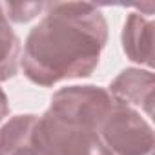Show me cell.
Returning <instances> with one entry per match:
<instances>
[{
    "instance_id": "6da1fadb",
    "label": "cell",
    "mask_w": 155,
    "mask_h": 155,
    "mask_svg": "<svg viewBox=\"0 0 155 155\" xmlns=\"http://www.w3.org/2000/svg\"><path fill=\"white\" fill-rule=\"evenodd\" d=\"M24 42L20 68L28 81L51 88L90 77L108 42L104 13L88 2H51Z\"/></svg>"
},
{
    "instance_id": "7a4b0ae2",
    "label": "cell",
    "mask_w": 155,
    "mask_h": 155,
    "mask_svg": "<svg viewBox=\"0 0 155 155\" xmlns=\"http://www.w3.org/2000/svg\"><path fill=\"white\" fill-rule=\"evenodd\" d=\"M31 151L33 155H111L93 128L51 110L37 119Z\"/></svg>"
},
{
    "instance_id": "3957f363",
    "label": "cell",
    "mask_w": 155,
    "mask_h": 155,
    "mask_svg": "<svg viewBox=\"0 0 155 155\" xmlns=\"http://www.w3.org/2000/svg\"><path fill=\"white\" fill-rule=\"evenodd\" d=\"M99 137L111 155H153V128L137 110L115 101L99 128Z\"/></svg>"
},
{
    "instance_id": "277c9868",
    "label": "cell",
    "mask_w": 155,
    "mask_h": 155,
    "mask_svg": "<svg viewBox=\"0 0 155 155\" xmlns=\"http://www.w3.org/2000/svg\"><path fill=\"white\" fill-rule=\"evenodd\" d=\"M115 99L106 88L101 86H66L53 93L49 108L51 111L82 122L99 133V128L110 113Z\"/></svg>"
},
{
    "instance_id": "5b68a950",
    "label": "cell",
    "mask_w": 155,
    "mask_h": 155,
    "mask_svg": "<svg viewBox=\"0 0 155 155\" xmlns=\"http://www.w3.org/2000/svg\"><path fill=\"white\" fill-rule=\"evenodd\" d=\"M153 90H155V75L150 69L128 68L120 71L111 81L108 91L111 97L146 117L153 115Z\"/></svg>"
},
{
    "instance_id": "8992f818",
    "label": "cell",
    "mask_w": 155,
    "mask_h": 155,
    "mask_svg": "<svg viewBox=\"0 0 155 155\" xmlns=\"http://www.w3.org/2000/svg\"><path fill=\"white\" fill-rule=\"evenodd\" d=\"M139 9V6H137ZM122 49L126 57L150 71L153 68V18L150 15L130 13L122 28Z\"/></svg>"
},
{
    "instance_id": "52a82bcc",
    "label": "cell",
    "mask_w": 155,
    "mask_h": 155,
    "mask_svg": "<svg viewBox=\"0 0 155 155\" xmlns=\"http://www.w3.org/2000/svg\"><path fill=\"white\" fill-rule=\"evenodd\" d=\"M20 64V40L15 35L2 2H0V82H6L17 75Z\"/></svg>"
},
{
    "instance_id": "ba28073f",
    "label": "cell",
    "mask_w": 155,
    "mask_h": 155,
    "mask_svg": "<svg viewBox=\"0 0 155 155\" xmlns=\"http://www.w3.org/2000/svg\"><path fill=\"white\" fill-rule=\"evenodd\" d=\"M2 8H4L8 20L24 24V22H29L31 18H35L40 11H44L46 4L44 2H4Z\"/></svg>"
},
{
    "instance_id": "9c48e42d",
    "label": "cell",
    "mask_w": 155,
    "mask_h": 155,
    "mask_svg": "<svg viewBox=\"0 0 155 155\" xmlns=\"http://www.w3.org/2000/svg\"><path fill=\"white\" fill-rule=\"evenodd\" d=\"M8 115H9V101H8L6 91L2 90V86H0V122H2Z\"/></svg>"
}]
</instances>
